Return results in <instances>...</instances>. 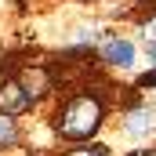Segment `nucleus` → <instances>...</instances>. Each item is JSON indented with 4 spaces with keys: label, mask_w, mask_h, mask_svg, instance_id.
Wrapping results in <instances>:
<instances>
[{
    "label": "nucleus",
    "mask_w": 156,
    "mask_h": 156,
    "mask_svg": "<svg viewBox=\"0 0 156 156\" xmlns=\"http://www.w3.org/2000/svg\"><path fill=\"white\" fill-rule=\"evenodd\" d=\"M33 105V98L26 94V87L18 83V80H4L0 83V116H18V113H26Z\"/></svg>",
    "instance_id": "f03ea898"
},
{
    "label": "nucleus",
    "mask_w": 156,
    "mask_h": 156,
    "mask_svg": "<svg viewBox=\"0 0 156 156\" xmlns=\"http://www.w3.org/2000/svg\"><path fill=\"white\" fill-rule=\"evenodd\" d=\"M66 156H109L105 145H80V149H69Z\"/></svg>",
    "instance_id": "0eeeda50"
},
{
    "label": "nucleus",
    "mask_w": 156,
    "mask_h": 156,
    "mask_svg": "<svg viewBox=\"0 0 156 156\" xmlns=\"http://www.w3.org/2000/svg\"><path fill=\"white\" fill-rule=\"evenodd\" d=\"M149 55H153V62H156V40H149Z\"/></svg>",
    "instance_id": "6e6552de"
},
{
    "label": "nucleus",
    "mask_w": 156,
    "mask_h": 156,
    "mask_svg": "<svg viewBox=\"0 0 156 156\" xmlns=\"http://www.w3.org/2000/svg\"><path fill=\"white\" fill-rule=\"evenodd\" d=\"M123 123H127V131H131V134H145V131L156 123V113H153V109H131Z\"/></svg>",
    "instance_id": "20e7f679"
},
{
    "label": "nucleus",
    "mask_w": 156,
    "mask_h": 156,
    "mask_svg": "<svg viewBox=\"0 0 156 156\" xmlns=\"http://www.w3.org/2000/svg\"><path fill=\"white\" fill-rule=\"evenodd\" d=\"M102 116H105V109L94 94H76L58 113V134H66L69 142H87L102 127Z\"/></svg>",
    "instance_id": "f257e3e1"
},
{
    "label": "nucleus",
    "mask_w": 156,
    "mask_h": 156,
    "mask_svg": "<svg viewBox=\"0 0 156 156\" xmlns=\"http://www.w3.org/2000/svg\"><path fill=\"white\" fill-rule=\"evenodd\" d=\"M18 83L26 87V94H29V98L47 94V76H44V69H26V76L18 80Z\"/></svg>",
    "instance_id": "39448f33"
},
{
    "label": "nucleus",
    "mask_w": 156,
    "mask_h": 156,
    "mask_svg": "<svg viewBox=\"0 0 156 156\" xmlns=\"http://www.w3.org/2000/svg\"><path fill=\"white\" fill-rule=\"evenodd\" d=\"M98 58L105 62V66H131L134 62V44L131 40H123V37H109L102 47H98Z\"/></svg>",
    "instance_id": "7ed1b4c3"
},
{
    "label": "nucleus",
    "mask_w": 156,
    "mask_h": 156,
    "mask_svg": "<svg viewBox=\"0 0 156 156\" xmlns=\"http://www.w3.org/2000/svg\"><path fill=\"white\" fill-rule=\"evenodd\" d=\"M18 142V127L11 116H0V145H15Z\"/></svg>",
    "instance_id": "423d86ee"
}]
</instances>
